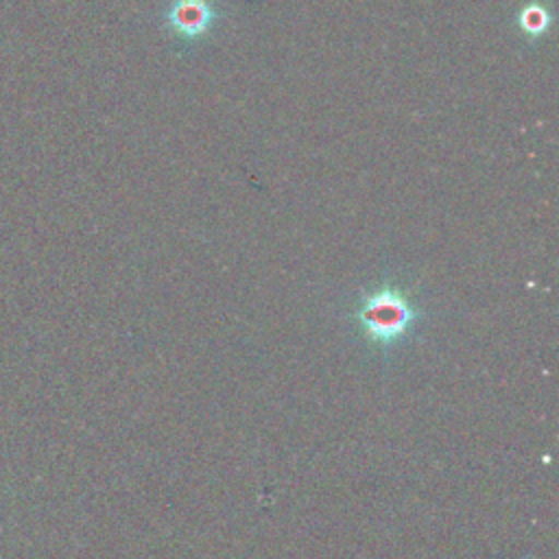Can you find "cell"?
<instances>
[{
  "label": "cell",
  "instance_id": "obj_3",
  "mask_svg": "<svg viewBox=\"0 0 559 559\" xmlns=\"http://www.w3.org/2000/svg\"><path fill=\"white\" fill-rule=\"evenodd\" d=\"M518 24H520L522 33H526L528 37H539L550 26V13L544 4L531 2V4L522 7V11L518 15Z\"/></svg>",
  "mask_w": 559,
  "mask_h": 559
},
{
  "label": "cell",
  "instance_id": "obj_2",
  "mask_svg": "<svg viewBox=\"0 0 559 559\" xmlns=\"http://www.w3.org/2000/svg\"><path fill=\"white\" fill-rule=\"evenodd\" d=\"M214 17L216 11L207 0H175L166 11L168 26L186 39L201 37L212 26Z\"/></svg>",
  "mask_w": 559,
  "mask_h": 559
},
{
  "label": "cell",
  "instance_id": "obj_1",
  "mask_svg": "<svg viewBox=\"0 0 559 559\" xmlns=\"http://www.w3.org/2000/svg\"><path fill=\"white\" fill-rule=\"evenodd\" d=\"M419 317L421 312L408 301V297L391 286L369 293L356 310V321L365 338L382 349L400 343Z\"/></svg>",
  "mask_w": 559,
  "mask_h": 559
}]
</instances>
